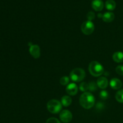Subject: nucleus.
<instances>
[{"instance_id": "1", "label": "nucleus", "mask_w": 123, "mask_h": 123, "mask_svg": "<svg viewBox=\"0 0 123 123\" xmlns=\"http://www.w3.org/2000/svg\"><path fill=\"white\" fill-rule=\"evenodd\" d=\"M79 103L83 108L89 109L94 105V97L91 92H85L80 96L79 98Z\"/></svg>"}, {"instance_id": "2", "label": "nucleus", "mask_w": 123, "mask_h": 123, "mask_svg": "<svg viewBox=\"0 0 123 123\" xmlns=\"http://www.w3.org/2000/svg\"><path fill=\"white\" fill-rule=\"evenodd\" d=\"M89 72L91 75L98 77L104 73V68L102 65L96 61H92L89 64Z\"/></svg>"}, {"instance_id": "3", "label": "nucleus", "mask_w": 123, "mask_h": 123, "mask_svg": "<svg viewBox=\"0 0 123 123\" xmlns=\"http://www.w3.org/2000/svg\"><path fill=\"white\" fill-rule=\"evenodd\" d=\"M70 77L72 81L79 82L84 80L85 77V72L82 68H76L71 72Z\"/></svg>"}, {"instance_id": "4", "label": "nucleus", "mask_w": 123, "mask_h": 123, "mask_svg": "<svg viewBox=\"0 0 123 123\" xmlns=\"http://www.w3.org/2000/svg\"><path fill=\"white\" fill-rule=\"evenodd\" d=\"M62 103L55 99L49 100L47 103L48 110L52 114H58L62 109Z\"/></svg>"}, {"instance_id": "5", "label": "nucleus", "mask_w": 123, "mask_h": 123, "mask_svg": "<svg viewBox=\"0 0 123 123\" xmlns=\"http://www.w3.org/2000/svg\"><path fill=\"white\" fill-rule=\"evenodd\" d=\"M81 30L83 33L85 35H90L93 32L94 30V25L90 20L85 21L82 24Z\"/></svg>"}, {"instance_id": "6", "label": "nucleus", "mask_w": 123, "mask_h": 123, "mask_svg": "<svg viewBox=\"0 0 123 123\" xmlns=\"http://www.w3.org/2000/svg\"><path fill=\"white\" fill-rule=\"evenodd\" d=\"M60 118L63 123H69L72 120V114L68 110H63L60 113Z\"/></svg>"}, {"instance_id": "7", "label": "nucleus", "mask_w": 123, "mask_h": 123, "mask_svg": "<svg viewBox=\"0 0 123 123\" xmlns=\"http://www.w3.org/2000/svg\"><path fill=\"white\" fill-rule=\"evenodd\" d=\"M30 53L34 58H38L40 56V49L37 44H32L30 48Z\"/></svg>"}, {"instance_id": "8", "label": "nucleus", "mask_w": 123, "mask_h": 123, "mask_svg": "<svg viewBox=\"0 0 123 123\" xmlns=\"http://www.w3.org/2000/svg\"><path fill=\"white\" fill-rule=\"evenodd\" d=\"M78 88L76 84L74 83H72L68 85L66 87V92L70 96H74L78 92Z\"/></svg>"}, {"instance_id": "9", "label": "nucleus", "mask_w": 123, "mask_h": 123, "mask_svg": "<svg viewBox=\"0 0 123 123\" xmlns=\"http://www.w3.org/2000/svg\"><path fill=\"white\" fill-rule=\"evenodd\" d=\"M92 8L97 12H99L103 10L104 7V3L102 0H93L91 3Z\"/></svg>"}, {"instance_id": "10", "label": "nucleus", "mask_w": 123, "mask_h": 123, "mask_svg": "<svg viewBox=\"0 0 123 123\" xmlns=\"http://www.w3.org/2000/svg\"><path fill=\"white\" fill-rule=\"evenodd\" d=\"M108 80L105 77H100L97 80V85L98 87H99L101 89H105L108 87Z\"/></svg>"}, {"instance_id": "11", "label": "nucleus", "mask_w": 123, "mask_h": 123, "mask_svg": "<svg viewBox=\"0 0 123 123\" xmlns=\"http://www.w3.org/2000/svg\"><path fill=\"white\" fill-rule=\"evenodd\" d=\"M122 82L117 78H113L110 81V86L114 90H119L122 86Z\"/></svg>"}, {"instance_id": "12", "label": "nucleus", "mask_w": 123, "mask_h": 123, "mask_svg": "<svg viewBox=\"0 0 123 123\" xmlns=\"http://www.w3.org/2000/svg\"><path fill=\"white\" fill-rule=\"evenodd\" d=\"M114 18H115V15H114V13H112V12H106V13L103 14L102 19L104 22L109 23L113 21Z\"/></svg>"}, {"instance_id": "13", "label": "nucleus", "mask_w": 123, "mask_h": 123, "mask_svg": "<svg viewBox=\"0 0 123 123\" xmlns=\"http://www.w3.org/2000/svg\"><path fill=\"white\" fill-rule=\"evenodd\" d=\"M113 60L115 62L120 63L123 62V53L122 52H116L112 56Z\"/></svg>"}, {"instance_id": "14", "label": "nucleus", "mask_w": 123, "mask_h": 123, "mask_svg": "<svg viewBox=\"0 0 123 123\" xmlns=\"http://www.w3.org/2000/svg\"><path fill=\"white\" fill-rule=\"evenodd\" d=\"M72 103V99L69 96H64L61 98V103L64 106H69Z\"/></svg>"}, {"instance_id": "15", "label": "nucleus", "mask_w": 123, "mask_h": 123, "mask_svg": "<svg viewBox=\"0 0 123 123\" xmlns=\"http://www.w3.org/2000/svg\"><path fill=\"white\" fill-rule=\"evenodd\" d=\"M105 6L108 10H114L116 7V2L114 0H107L106 1Z\"/></svg>"}, {"instance_id": "16", "label": "nucleus", "mask_w": 123, "mask_h": 123, "mask_svg": "<svg viewBox=\"0 0 123 123\" xmlns=\"http://www.w3.org/2000/svg\"><path fill=\"white\" fill-rule=\"evenodd\" d=\"M115 98L117 102L120 103H123V89L120 90L117 92L115 95Z\"/></svg>"}, {"instance_id": "17", "label": "nucleus", "mask_w": 123, "mask_h": 123, "mask_svg": "<svg viewBox=\"0 0 123 123\" xmlns=\"http://www.w3.org/2000/svg\"><path fill=\"white\" fill-rule=\"evenodd\" d=\"M79 90L82 92H86L88 90H89L88 84L85 82H82L79 85Z\"/></svg>"}, {"instance_id": "18", "label": "nucleus", "mask_w": 123, "mask_h": 123, "mask_svg": "<svg viewBox=\"0 0 123 123\" xmlns=\"http://www.w3.org/2000/svg\"><path fill=\"white\" fill-rule=\"evenodd\" d=\"M88 86H89V90L90 91H95L96 90H97V88H98V86H97V84H96V82L94 81L90 82L88 84Z\"/></svg>"}, {"instance_id": "19", "label": "nucleus", "mask_w": 123, "mask_h": 123, "mask_svg": "<svg viewBox=\"0 0 123 123\" xmlns=\"http://www.w3.org/2000/svg\"><path fill=\"white\" fill-rule=\"evenodd\" d=\"M108 97H109V93L108 92V91H106V90H102V91H100V97L102 100L107 99Z\"/></svg>"}, {"instance_id": "20", "label": "nucleus", "mask_w": 123, "mask_h": 123, "mask_svg": "<svg viewBox=\"0 0 123 123\" xmlns=\"http://www.w3.org/2000/svg\"><path fill=\"white\" fill-rule=\"evenodd\" d=\"M70 81V79L68 77L63 76L60 79V84L62 85H66L68 84Z\"/></svg>"}, {"instance_id": "21", "label": "nucleus", "mask_w": 123, "mask_h": 123, "mask_svg": "<svg viewBox=\"0 0 123 123\" xmlns=\"http://www.w3.org/2000/svg\"><path fill=\"white\" fill-rule=\"evenodd\" d=\"M116 72L119 75L123 76V66H118L115 68Z\"/></svg>"}, {"instance_id": "22", "label": "nucleus", "mask_w": 123, "mask_h": 123, "mask_svg": "<svg viewBox=\"0 0 123 123\" xmlns=\"http://www.w3.org/2000/svg\"><path fill=\"white\" fill-rule=\"evenodd\" d=\"M86 17H87V19H88V20L91 21V20H92L95 18L94 13H93L92 12H88L87 14V15H86Z\"/></svg>"}, {"instance_id": "23", "label": "nucleus", "mask_w": 123, "mask_h": 123, "mask_svg": "<svg viewBox=\"0 0 123 123\" xmlns=\"http://www.w3.org/2000/svg\"><path fill=\"white\" fill-rule=\"evenodd\" d=\"M46 123H61L56 118H50L46 121Z\"/></svg>"}, {"instance_id": "24", "label": "nucleus", "mask_w": 123, "mask_h": 123, "mask_svg": "<svg viewBox=\"0 0 123 123\" xmlns=\"http://www.w3.org/2000/svg\"><path fill=\"white\" fill-rule=\"evenodd\" d=\"M103 14H101V13H99V14H98V18H103Z\"/></svg>"}]
</instances>
